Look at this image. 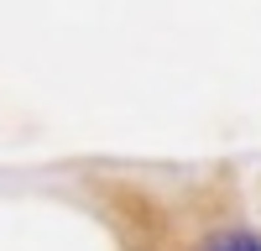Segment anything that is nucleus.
<instances>
[{"label":"nucleus","mask_w":261,"mask_h":251,"mask_svg":"<svg viewBox=\"0 0 261 251\" xmlns=\"http://www.w3.org/2000/svg\"><path fill=\"white\" fill-rule=\"evenodd\" d=\"M204 251H261V241L246 236V230H230V236H214Z\"/></svg>","instance_id":"f257e3e1"}]
</instances>
